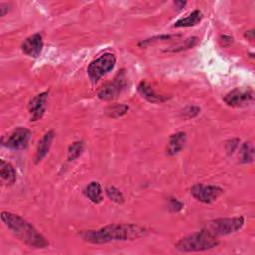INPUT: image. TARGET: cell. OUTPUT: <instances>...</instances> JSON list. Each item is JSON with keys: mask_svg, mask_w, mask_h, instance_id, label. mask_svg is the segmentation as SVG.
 I'll list each match as a JSON object with an SVG mask.
<instances>
[{"mask_svg": "<svg viewBox=\"0 0 255 255\" xmlns=\"http://www.w3.org/2000/svg\"><path fill=\"white\" fill-rule=\"evenodd\" d=\"M85 195L93 202V203H100L103 200V189L101 184L98 181L90 182L85 188Z\"/></svg>", "mask_w": 255, "mask_h": 255, "instance_id": "cell-16", "label": "cell"}, {"mask_svg": "<svg viewBox=\"0 0 255 255\" xmlns=\"http://www.w3.org/2000/svg\"><path fill=\"white\" fill-rule=\"evenodd\" d=\"M241 162L242 163H250L254 159V148L250 142H244L240 148Z\"/></svg>", "mask_w": 255, "mask_h": 255, "instance_id": "cell-18", "label": "cell"}, {"mask_svg": "<svg viewBox=\"0 0 255 255\" xmlns=\"http://www.w3.org/2000/svg\"><path fill=\"white\" fill-rule=\"evenodd\" d=\"M190 193L197 201L209 204L214 202L223 193V189L218 185L197 183L190 188Z\"/></svg>", "mask_w": 255, "mask_h": 255, "instance_id": "cell-7", "label": "cell"}, {"mask_svg": "<svg viewBox=\"0 0 255 255\" xmlns=\"http://www.w3.org/2000/svg\"><path fill=\"white\" fill-rule=\"evenodd\" d=\"M196 44H197V38H196V37H191V38L185 40L183 44L178 45L177 47L171 49V51H172V52H179V51H182V50H186V49L192 48V47H194Z\"/></svg>", "mask_w": 255, "mask_h": 255, "instance_id": "cell-23", "label": "cell"}, {"mask_svg": "<svg viewBox=\"0 0 255 255\" xmlns=\"http://www.w3.org/2000/svg\"><path fill=\"white\" fill-rule=\"evenodd\" d=\"M1 220L22 242L34 248H46L49 245L46 237L40 233L32 223L18 214L2 211Z\"/></svg>", "mask_w": 255, "mask_h": 255, "instance_id": "cell-2", "label": "cell"}, {"mask_svg": "<svg viewBox=\"0 0 255 255\" xmlns=\"http://www.w3.org/2000/svg\"><path fill=\"white\" fill-rule=\"evenodd\" d=\"M115 65H116L115 55L112 53L106 52L89 64L87 68V74L90 80L95 84L103 76H105L110 71H112Z\"/></svg>", "mask_w": 255, "mask_h": 255, "instance_id": "cell-5", "label": "cell"}, {"mask_svg": "<svg viewBox=\"0 0 255 255\" xmlns=\"http://www.w3.org/2000/svg\"><path fill=\"white\" fill-rule=\"evenodd\" d=\"M128 111V106L124 105V104H117V105L109 107V109L107 110V114L110 117L118 118V117L125 115Z\"/></svg>", "mask_w": 255, "mask_h": 255, "instance_id": "cell-21", "label": "cell"}, {"mask_svg": "<svg viewBox=\"0 0 255 255\" xmlns=\"http://www.w3.org/2000/svg\"><path fill=\"white\" fill-rule=\"evenodd\" d=\"M244 225V217H227V218H217L209 220L205 223L203 229L207 230L214 236H222L234 233L242 228Z\"/></svg>", "mask_w": 255, "mask_h": 255, "instance_id": "cell-4", "label": "cell"}, {"mask_svg": "<svg viewBox=\"0 0 255 255\" xmlns=\"http://www.w3.org/2000/svg\"><path fill=\"white\" fill-rule=\"evenodd\" d=\"M127 81L124 70H122L111 82L105 84L98 92V97L104 101H111L117 98L126 88Z\"/></svg>", "mask_w": 255, "mask_h": 255, "instance_id": "cell-6", "label": "cell"}, {"mask_svg": "<svg viewBox=\"0 0 255 255\" xmlns=\"http://www.w3.org/2000/svg\"><path fill=\"white\" fill-rule=\"evenodd\" d=\"M218 244L219 240L217 236L202 229L179 239L174 244V247L180 252H197L212 249Z\"/></svg>", "mask_w": 255, "mask_h": 255, "instance_id": "cell-3", "label": "cell"}, {"mask_svg": "<svg viewBox=\"0 0 255 255\" xmlns=\"http://www.w3.org/2000/svg\"><path fill=\"white\" fill-rule=\"evenodd\" d=\"M0 178H1L2 184L7 186L13 185L17 178V174L14 166L3 159L0 160Z\"/></svg>", "mask_w": 255, "mask_h": 255, "instance_id": "cell-15", "label": "cell"}, {"mask_svg": "<svg viewBox=\"0 0 255 255\" xmlns=\"http://www.w3.org/2000/svg\"><path fill=\"white\" fill-rule=\"evenodd\" d=\"M31 138V131L23 127L16 128L10 135L7 137V139L3 142V145L6 147L13 149V150H21L28 146L29 140Z\"/></svg>", "mask_w": 255, "mask_h": 255, "instance_id": "cell-8", "label": "cell"}, {"mask_svg": "<svg viewBox=\"0 0 255 255\" xmlns=\"http://www.w3.org/2000/svg\"><path fill=\"white\" fill-rule=\"evenodd\" d=\"M202 20V13L199 10H194L188 16L177 20L173 27L181 28V27H193L197 25Z\"/></svg>", "mask_w": 255, "mask_h": 255, "instance_id": "cell-17", "label": "cell"}, {"mask_svg": "<svg viewBox=\"0 0 255 255\" xmlns=\"http://www.w3.org/2000/svg\"><path fill=\"white\" fill-rule=\"evenodd\" d=\"M200 113V108L196 107V106H189L186 107L183 111H182V116L186 119H190V118H194L196 117L198 114Z\"/></svg>", "mask_w": 255, "mask_h": 255, "instance_id": "cell-24", "label": "cell"}, {"mask_svg": "<svg viewBox=\"0 0 255 255\" xmlns=\"http://www.w3.org/2000/svg\"><path fill=\"white\" fill-rule=\"evenodd\" d=\"M245 37L249 40H253L254 39V30H250V31H246L245 33Z\"/></svg>", "mask_w": 255, "mask_h": 255, "instance_id": "cell-27", "label": "cell"}, {"mask_svg": "<svg viewBox=\"0 0 255 255\" xmlns=\"http://www.w3.org/2000/svg\"><path fill=\"white\" fill-rule=\"evenodd\" d=\"M146 229L134 223H114L99 229L83 230L80 237L92 244H105L112 241L133 240L146 234Z\"/></svg>", "mask_w": 255, "mask_h": 255, "instance_id": "cell-1", "label": "cell"}, {"mask_svg": "<svg viewBox=\"0 0 255 255\" xmlns=\"http://www.w3.org/2000/svg\"><path fill=\"white\" fill-rule=\"evenodd\" d=\"M223 101L230 107H244L253 101V91L251 89L235 88L224 96Z\"/></svg>", "mask_w": 255, "mask_h": 255, "instance_id": "cell-9", "label": "cell"}, {"mask_svg": "<svg viewBox=\"0 0 255 255\" xmlns=\"http://www.w3.org/2000/svg\"><path fill=\"white\" fill-rule=\"evenodd\" d=\"M54 136H55L54 130L51 129V130L47 131L43 135V137L40 139L37 149H36V154H35V163L36 164L39 163L40 161H42L43 158L48 154V152L51 148Z\"/></svg>", "mask_w": 255, "mask_h": 255, "instance_id": "cell-14", "label": "cell"}, {"mask_svg": "<svg viewBox=\"0 0 255 255\" xmlns=\"http://www.w3.org/2000/svg\"><path fill=\"white\" fill-rule=\"evenodd\" d=\"M21 49L24 54L29 57L37 58L40 56L43 49V39L40 34H34L28 37L21 45Z\"/></svg>", "mask_w": 255, "mask_h": 255, "instance_id": "cell-11", "label": "cell"}, {"mask_svg": "<svg viewBox=\"0 0 255 255\" xmlns=\"http://www.w3.org/2000/svg\"><path fill=\"white\" fill-rule=\"evenodd\" d=\"M173 36L171 35H160V36H155V37H151V38H148V39H145V40H142L138 46L140 47H146L150 44H153L155 42H160V41H167V40H170Z\"/></svg>", "mask_w": 255, "mask_h": 255, "instance_id": "cell-22", "label": "cell"}, {"mask_svg": "<svg viewBox=\"0 0 255 255\" xmlns=\"http://www.w3.org/2000/svg\"><path fill=\"white\" fill-rule=\"evenodd\" d=\"M106 194L109 197L110 200H112L115 203L122 204L125 200L123 193L115 186H109L106 188Z\"/></svg>", "mask_w": 255, "mask_h": 255, "instance_id": "cell-20", "label": "cell"}, {"mask_svg": "<svg viewBox=\"0 0 255 255\" xmlns=\"http://www.w3.org/2000/svg\"><path fill=\"white\" fill-rule=\"evenodd\" d=\"M84 151V143L83 141H75L73 142L68 149V160L73 161L78 158L82 152Z\"/></svg>", "mask_w": 255, "mask_h": 255, "instance_id": "cell-19", "label": "cell"}, {"mask_svg": "<svg viewBox=\"0 0 255 255\" xmlns=\"http://www.w3.org/2000/svg\"><path fill=\"white\" fill-rule=\"evenodd\" d=\"M186 133L183 131H179L170 135L167 146H166V154L169 156H173L179 153L185 146L186 143Z\"/></svg>", "mask_w": 255, "mask_h": 255, "instance_id": "cell-12", "label": "cell"}, {"mask_svg": "<svg viewBox=\"0 0 255 255\" xmlns=\"http://www.w3.org/2000/svg\"><path fill=\"white\" fill-rule=\"evenodd\" d=\"M49 97V92L45 91L42 92L36 96H34L29 104H28V110L30 113V119L31 121L35 122L43 118L46 108H47V101Z\"/></svg>", "mask_w": 255, "mask_h": 255, "instance_id": "cell-10", "label": "cell"}, {"mask_svg": "<svg viewBox=\"0 0 255 255\" xmlns=\"http://www.w3.org/2000/svg\"><path fill=\"white\" fill-rule=\"evenodd\" d=\"M183 203L176 198H170L168 201V208L171 212H178L182 209Z\"/></svg>", "mask_w": 255, "mask_h": 255, "instance_id": "cell-25", "label": "cell"}, {"mask_svg": "<svg viewBox=\"0 0 255 255\" xmlns=\"http://www.w3.org/2000/svg\"><path fill=\"white\" fill-rule=\"evenodd\" d=\"M137 91L143 99L150 103H162L168 99L167 96L157 94L146 81H141L138 84Z\"/></svg>", "mask_w": 255, "mask_h": 255, "instance_id": "cell-13", "label": "cell"}, {"mask_svg": "<svg viewBox=\"0 0 255 255\" xmlns=\"http://www.w3.org/2000/svg\"><path fill=\"white\" fill-rule=\"evenodd\" d=\"M8 3H1L0 4V16L3 17L6 13H8L9 9H8Z\"/></svg>", "mask_w": 255, "mask_h": 255, "instance_id": "cell-26", "label": "cell"}]
</instances>
